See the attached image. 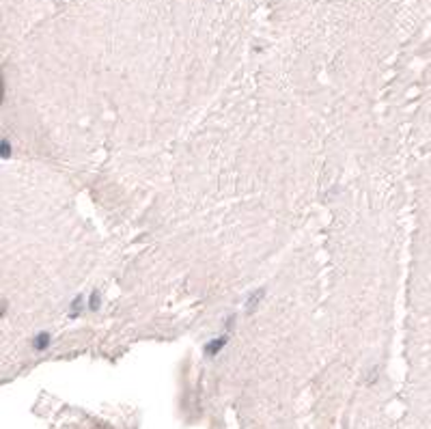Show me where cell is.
<instances>
[{"label":"cell","mask_w":431,"mask_h":429,"mask_svg":"<svg viewBox=\"0 0 431 429\" xmlns=\"http://www.w3.org/2000/svg\"><path fill=\"white\" fill-rule=\"evenodd\" d=\"M0 155H2V160H7V157L11 155V145L7 138H2V145H0Z\"/></svg>","instance_id":"3957f363"},{"label":"cell","mask_w":431,"mask_h":429,"mask_svg":"<svg viewBox=\"0 0 431 429\" xmlns=\"http://www.w3.org/2000/svg\"><path fill=\"white\" fill-rule=\"evenodd\" d=\"M50 343H52V337L48 335V332H39V335L32 338V349H35V352H43V349H48L50 347Z\"/></svg>","instance_id":"7a4b0ae2"},{"label":"cell","mask_w":431,"mask_h":429,"mask_svg":"<svg viewBox=\"0 0 431 429\" xmlns=\"http://www.w3.org/2000/svg\"><path fill=\"white\" fill-rule=\"evenodd\" d=\"M226 341H229V337H226V335L218 337V338H214V341H209L207 345H205V354H207L209 358L218 356V352H220V349H222V347L226 345Z\"/></svg>","instance_id":"6da1fadb"},{"label":"cell","mask_w":431,"mask_h":429,"mask_svg":"<svg viewBox=\"0 0 431 429\" xmlns=\"http://www.w3.org/2000/svg\"><path fill=\"white\" fill-rule=\"evenodd\" d=\"M97 306H99V304H97V291H95L93 296H91V310H95Z\"/></svg>","instance_id":"277c9868"}]
</instances>
